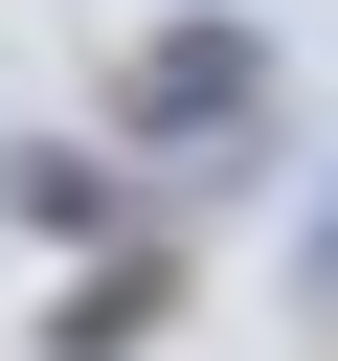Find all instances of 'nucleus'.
<instances>
[{
    "mask_svg": "<svg viewBox=\"0 0 338 361\" xmlns=\"http://www.w3.org/2000/svg\"><path fill=\"white\" fill-rule=\"evenodd\" d=\"M293 293L338 316V158H315V226H293Z\"/></svg>",
    "mask_w": 338,
    "mask_h": 361,
    "instance_id": "obj_4",
    "label": "nucleus"
},
{
    "mask_svg": "<svg viewBox=\"0 0 338 361\" xmlns=\"http://www.w3.org/2000/svg\"><path fill=\"white\" fill-rule=\"evenodd\" d=\"M158 316H180V271H158V248H135V271H90V293H68V316H45V361H135V338H158Z\"/></svg>",
    "mask_w": 338,
    "mask_h": 361,
    "instance_id": "obj_2",
    "label": "nucleus"
},
{
    "mask_svg": "<svg viewBox=\"0 0 338 361\" xmlns=\"http://www.w3.org/2000/svg\"><path fill=\"white\" fill-rule=\"evenodd\" d=\"M0 203H23V226H113V158H68V135H45V158H0Z\"/></svg>",
    "mask_w": 338,
    "mask_h": 361,
    "instance_id": "obj_3",
    "label": "nucleus"
},
{
    "mask_svg": "<svg viewBox=\"0 0 338 361\" xmlns=\"http://www.w3.org/2000/svg\"><path fill=\"white\" fill-rule=\"evenodd\" d=\"M113 135H158V158H248V135H270V23H225V0L158 23V45L113 68Z\"/></svg>",
    "mask_w": 338,
    "mask_h": 361,
    "instance_id": "obj_1",
    "label": "nucleus"
}]
</instances>
